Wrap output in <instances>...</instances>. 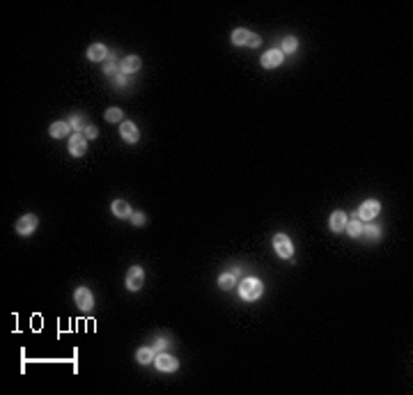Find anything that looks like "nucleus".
<instances>
[{
    "label": "nucleus",
    "mask_w": 413,
    "mask_h": 395,
    "mask_svg": "<svg viewBox=\"0 0 413 395\" xmlns=\"http://www.w3.org/2000/svg\"><path fill=\"white\" fill-rule=\"evenodd\" d=\"M234 285H237V276H234V271H227V274H223L218 278V287L220 289H234Z\"/></svg>",
    "instance_id": "18"
},
{
    "label": "nucleus",
    "mask_w": 413,
    "mask_h": 395,
    "mask_svg": "<svg viewBox=\"0 0 413 395\" xmlns=\"http://www.w3.org/2000/svg\"><path fill=\"white\" fill-rule=\"evenodd\" d=\"M108 48L103 46V44H92V46L87 48V58H90V60L92 62H101V60H106L108 58Z\"/></svg>",
    "instance_id": "13"
},
{
    "label": "nucleus",
    "mask_w": 413,
    "mask_h": 395,
    "mask_svg": "<svg viewBox=\"0 0 413 395\" xmlns=\"http://www.w3.org/2000/svg\"><path fill=\"white\" fill-rule=\"evenodd\" d=\"M363 232H365L367 237H377V235H379V230L374 228V225H370V228H365V230H363Z\"/></svg>",
    "instance_id": "29"
},
{
    "label": "nucleus",
    "mask_w": 413,
    "mask_h": 395,
    "mask_svg": "<svg viewBox=\"0 0 413 395\" xmlns=\"http://www.w3.org/2000/svg\"><path fill=\"white\" fill-rule=\"evenodd\" d=\"M344 230H346V235H349V237H358L360 232H363V221H360V218H353V221H346Z\"/></svg>",
    "instance_id": "19"
},
{
    "label": "nucleus",
    "mask_w": 413,
    "mask_h": 395,
    "mask_svg": "<svg viewBox=\"0 0 413 395\" xmlns=\"http://www.w3.org/2000/svg\"><path fill=\"white\" fill-rule=\"evenodd\" d=\"M97 134H99V131H97V127H92V124H90V127L85 129V134H83V136H85L87 141H90V138H97Z\"/></svg>",
    "instance_id": "25"
},
{
    "label": "nucleus",
    "mask_w": 413,
    "mask_h": 395,
    "mask_svg": "<svg viewBox=\"0 0 413 395\" xmlns=\"http://www.w3.org/2000/svg\"><path fill=\"white\" fill-rule=\"evenodd\" d=\"M346 221H349V218H346V214L338 209V212H333V214H331V218H328V228L333 230V232H342V230H344V225H346Z\"/></svg>",
    "instance_id": "12"
},
{
    "label": "nucleus",
    "mask_w": 413,
    "mask_h": 395,
    "mask_svg": "<svg viewBox=\"0 0 413 395\" xmlns=\"http://www.w3.org/2000/svg\"><path fill=\"white\" fill-rule=\"evenodd\" d=\"M274 248H275V253H278L282 260H289V257L294 255L292 241H289V237H287V235H282V232H278V235L274 237Z\"/></svg>",
    "instance_id": "2"
},
{
    "label": "nucleus",
    "mask_w": 413,
    "mask_h": 395,
    "mask_svg": "<svg viewBox=\"0 0 413 395\" xmlns=\"http://www.w3.org/2000/svg\"><path fill=\"white\" fill-rule=\"evenodd\" d=\"M115 67H117V65H115V58L113 55H108L106 60H103V72H106L108 76H115V72H117Z\"/></svg>",
    "instance_id": "23"
},
{
    "label": "nucleus",
    "mask_w": 413,
    "mask_h": 395,
    "mask_svg": "<svg viewBox=\"0 0 413 395\" xmlns=\"http://www.w3.org/2000/svg\"><path fill=\"white\" fill-rule=\"evenodd\" d=\"M296 48H299V39H296V37H285V39H282V48H280V51H282V53H294Z\"/></svg>",
    "instance_id": "20"
},
{
    "label": "nucleus",
    "mask_w": 413,
    "mask_h": 395,
    "mask_svg": "<svg viewBox=\"0 0 413 395\" xmlns=\"http://www.w3.org/2000/svg\"><path fill=\"white\" fill-rule=\"evenodd\" d=\"M73 301H76V306H78L80 310H92L94 296H92V292H90L87 287H78L76 292H73Z\"/></svg>",
    "instance_id": "7"
},
{
    "label": "nucleus",
    "mask_w": 413,
    "mask_h": 395,
    "mask_svg": "<svg viewBox=\"0 0 413 395\" xmlns=\"http://www.w3.org/2000/svg\"><path fill=\"white\" fill-rule=\"evenodd\" d=\"M142 283H145V271L140 267H131L127 274V289H131V292H138L140 287H142Z\"/></svg>",
    "instance_id": "8"
},
{
    "label": "nucleus",
    "mask_w": 413,
    "mask_h": 395,
    "mask_svg": "<svg viewBox=\"0 0 413 395\" xmlns=\"http://www.w3.org/2000/svg\"><path fill=\"white\" fill-rule=\"evenodd\" d=\"M248 39H250V30H246V28H237L232 33V44H237V46H248Z\"/></svg>",
    "instance_id": "16"
},
{
    "label": "nucleus",
    "mask_w": 413,
    "mask_h": 395,
    "mask_svg": "<svg viewBox=\"0 0 413 395\" xmlns=\"http://www.w3.org/2000/svg\"><path fill=\"white\" fill-rule=\"evenodd\" d=\"M140 67H142V60H140L138 55H127V58L120 62V72H122V74H136Z\"/></svg>",
    "instance_id": "11"
},
{
    "label": "nucleus",
    "mask_w": 413,
    "mask_h": 395,
    "mask_svg": "<svg viewBox=\"0 0 413 395\" xmlns=\"http://www.w3.org/2000/svg\"><path fill=\"white\" fill-rule=\"evenodd\" d=\"M69 152H71L73 156H83L87 152V138L80 134V131L69 136Z\"/></svg>",
    "instance_id": "9"
},
{
    "label": "nucleus",
    "mask_w": 413,
    "mask_h": 395,
    "mask_svg": "<svg viewBox=\"0 0 413 395\" xmlns=\"http://www.w3.org/2000/svg\"><path fill=\"white\" fill-rule=\"evenodd\" d=\"M163 347H166V340H156V345H152L154 354H161V352H163Z\"/></svg>",
    "instance_id": "27"
},
{
    "label": "nucleus",
    "mask_w": 413,
    "mask_h": 395,
    "mask_svg": "<svg viewBox=\"0 0 413 395\" xmlns=\"http://www.w3.org/2000/svg\"><path fill=\"white\" fill-rule=\"evenodd\" d=\"M69 124H71V129H76V131L90 127V124H87V117H85V115H73L71 120H69Z\"/></svg>",
    "instance_id": "21"
},
{
    "label": "nucleus",
    "mask_w": 413,
    "mask_h": 395,
    "mask_svg": "<svg viewBox=\"0 0 413 395\" xmlns=\"http://www.w3.org/2000/svg\"><path fill=\"white\" fill-rule=\"evenodd\" d=\"M115 83L124 87V85H127V74H117V76H115Z\"/></svg>",
    "instance_id": "28"
},
{
    "label": "nucleus",
    "mask_w": 413,
    "mask_h": 395,
    "mask_svg": "<svg viewBox=\"0 0 413 395\" xmlns=\"http://www.w3.org/2000/svg\"><path fill=\"white\" fill-rule=\"evenodd\" d=\"M381 212V202L379 200H365L358 209V218L360 221H372L374 216H379Z\"/></svg>",
    "instance_id": "4"
},
{
    "label": "nucleus",
    "mask_w": 413,
    "mask_h": 395,
    "mask_svg": "<svg viewBox=\"0 0 413 395\" xmlns=\"http://www.w3.org/2000/svg\"><path fill=\"white\" fill-rule=\"evenodd\" d=\"M48 134L53 136V138H67L71 134V124L69 122H53L51 129H48Z\"/></svg>",
    "instance_id": "14"
},
{
    "label": "nucleus",
    "mask_w": 413,
    "mask_h": 395,
    "mask_svg": "<svg viewBox=\"0 0 413 395\" xmlns=\"http://www.w3.org/2000/svg\"><path fill=\"white\" fill-rule=\"evenodd\" d=\"M154 349L152 347H140L138 352H136V359H138V363L140 365H149V363L154 361Z\"/></svg>",
    "instance_id": "17"
},
{
    "label": "nucleus",
    "mask_w": 413,
    "mask_h": 395,
    "mask_svg": "<svg viewBox=\"0 0 413 395\" xmlns=\"http://www.w3.org/2000/svg\"><path fill=\"white\" fill-rule=\"evenodd\" d=\"M262 44V39H260V35H255V33H250V39H248V46L250 48H257Z\"/></svg>",
    "instance_id": "24"
},
{
    "label": "nucleus",
    "mask_w": 413,
    "mask_h": 395,
    "mask_svg": "<svg viewBox=\"0 0 413 395\" xmlns=\"http://www.w3.org/2000/svg\"><path fill=\"white\" fill-rule=\"evenodd\" d=\"M110 209H113V214L117 216V218H131V207H129L127 200H115L113 205H110Z\"/></svg>",
    "instance_id": "15"
},
{
    "label": "nucleus",
    "mask_w": 413,
    "mask_h": 395,
    "mask_svg": "<svg viewBox=\"0 0 413 395\" xmlns=\"http://www.w3.org/2000/svg\"><path fill=\"white\" fill-rule=\"evenodd\" d=\"M131 218H134L136 225H142V223H145V214H142V212H136V214L131 216Z\"/></svg>",
    "instance_id": "26"
},
{
    "label": "nucleus",
    "mask_w": 413,
    "mask_h": 395,
    "mask_svg": "<svg viewBox=\"0 0 413 395\" xmlns=\"http://www.w3.org/2000/svg\"><path fill=\"white\" fill-rule=\"evenodd\" d=\"M120 136H122V141L124 143H138V138H140V131H138V127H136L134 122H122L120 124Z\"/></svg>",
    "instance_id": "10"
},
{
    "label": "nucleus",
    "mask_w": 413,
    "mask_h": 395,
    "mask_svg": "<svg viewBox=\"0 0 413 395\" xmlns=\"http://www.w3.org/2000/svg\"><path fill=\"white\" fill-rule=\"evenodd\" d=\"M282 60H285V53L280 51V48H271V51H267V53L262 55V67L264 69H275L282 65Z\"/></svg>",
    "instance_id": "6"
},
{
    "label": "nucleus",
    "mask_w": 413,
    "mask_h": 395,
    "mask_svg": "<svg viewBox=\"0 0 413 395\" xmlns=\"http://www.w3.org/2000/svg\"><path fill=\"white\" fill-rule=\"evenodd\" d=\"M154 365L161 370V372H174V370L179 368V363H177V359L170 354H166V352H161V354L154 356Z\"/></svg>",
    "instance_id": "3"
},
{
    "label": "nucleus",
    "mask_w": 413,
    "mask_h": 395,
    "mask_svg": "<svg viewBox=\"0 0 413 395\" xmlns=\"http://www.w3.org/2000/svg\"><path fill=\"white\" fill-rule=\"evenodd\" d=\"M122 117H124V113H122L120 108H108V110H106V120L108 122H122Z\"/></svg>",
    "instance_id": "22"
},
{
    "label": "nucleus",
    "mask_w": 413,
    "mask_h": 395,
    "mask_svg": "<svg viewBox=\"0 0 413 395\" xmlns=\"http://www.w3.org/2000/svg\"><path fill=\"white\" fill-rule=\"evenodd\" d=\"M34 228H37V216L34 214H26L16 221V232L21 237H30L34 232Z\"/></svg>",
    "instance_id": "5"
},
{
    "label": "nucleus",
    "mask_w": 413,
    "mask_h": 395,
    "mask_svg": "<svg viewBox=\"0 0 413 395\" xmlns=\"http://www.w3.org/2000/svg\"><path fill=\"white\" fill-rule=\"evenodd\" d=\"M262 292H264V285H262L260 278H243L239 285V294L243 301H255L260 299Z\"/></svg>",
    "instance_id": "1"
}]
</instances>
